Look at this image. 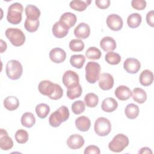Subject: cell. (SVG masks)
I'll use <instances>...</instances> for the list:
<instances>
[{
	"label": "cell",
	"instance_id": "cell-46",
	"mask_svg": "<svg viewBox=\"0 0 154 154\" xmlns=\"http://www.w3.org/2000/svg\"><path fill=\"white\" fill-rule=\"evenodd\" d=\"M139 153H152V151L151 150V149L149 147H142L139 151H138Z\"/></svg>",
	"mask_w": 154,
	"mask_h": 154
},
{
	"label": "cell",
	"instance_id": "cell-26",
	"mask_svg": "<svg viewBox=\"0 0 154 154\" xmlns=\"http://www.w3.org/2000/svg\"><path fill=\"white\" fill-rule=\"evenodd\" d=\"M4 106L8 111H14L19 106V99L13 96H9L4 100Z\"/></svg>",
	"mask_w": 154,
	"mask_h": 154
},
{
	"label": "cell",
	"instance_id": "cell-40",
	"mask_svg": "<svg viewBox=\"0 0 154 154\" xmlns=\"http://www.w3.org/2000/svg\"><path fill=\"white\" fill-rule=\"evenodd\" d=\"M85 109V103L83 101L79 100L74 102L72 105V111L76 115L82 113Z\"/></svg>",
	"mask_w": 154,
	"mask_h": 154
},
{
	"label": "cell",
	"instance_id": "cell-3",
	"mask_svg": "<svg viewBox=\"0 0 154 154\" xmlns=\"http://www.w3.org/2000/svg\"><path fill=\"white\" fill-rule=\"evenodd\" d=\"M5 34L10 43L14 46H21L25 42V35L23 31L19 28H8L6 29Z\"/></svg>",
	"mask_w": 154,
	"mask_h": 154
},
{
	"label": "cell",
	"instance_id": "cell-4",
	"mask_svg": "<svg viewBox=\"0 0 154 154\" xmlns=\"http://www.w3.org/2000/svg\"><path fill=\"white\" fill-rule=\"evenodd\" d=\"M129 138L123 134H118L108 144L109 149L113 152L123 151L129 144Z\"/></svg>",
	"mask_w": 154,
	"mask_h": 154
},
{
	"label": "cell",
	"instance_id": "cell-43",
	"mask_svg": "<svg viewBox=\"0 0 154 154\" xmlns=\"http://www.w3.org/2000/svg\"><path fill=\"white\" fill-rule=\"evenodd\" d=\"M84 153L85 154H99L100 153L99 148L94 145H90L85 147Z\"/></svg>",
	"mask_w": 154,
	"mask_h": 154
},
{
	"label": "cell",
	"instance_id": "cell-39",
	"mask_svg": "<svg viewBox=\"0 0 154 154\" xmlns=\"http://www.w3.org/2000/svg\"><path fill=\"white\" fill-rule=\"evenodd\" d=\"M15 139L18 143L24 144L28 140V133L24 129H19L15 134Z\"/></svg>",
	"mask_w": 154,
	"mask_h": 154
},
{
	"label": "cell",
	"instance_id": "cell-23",
	"mask_svg": "<svg viewBox=\"0 0 154 154\" xmlns=\"http://www.w3.org/2000/svg\"><path fill=\"white\" fill-rule=\"evenodd\" d=\"M76 20V16L75 14L70 12H66L61 16L59 21L64 23L70 29L75 25Z\"/></svg>",
	"mask_w": 154,
	"mask_h": 154
},
{
	"label": "cell",
	"instance_id": "cell-30",
	"mask_svg": "<svg viewBox=\"0 0 154 154\" xmlns=\"http://www.w3.org/2000/svg\"><path fill=\"white\" fill-rule=\"evenodd\" d=\"M139 108L134 103L128 104L125 109V113L126 116L129 119H136L139 114Z\"/></svg>",
	"mask_w": 154,
	"mask_h": 154
},
{
	"label": "cell",
	"instance_id": "cell-5",
	"mask_svg": "<svg viewBox=\"0 0 154 154\" xmlns=\"http://www.w3.org/2000/svg\"><path fill=\"white\" fill-rule=\"evenodd\" d=\"M85 79L90 84H94L98 79L101 71L100 66L94 61L87 63L85 68Z\"/></svg>",
	"mask_w": 154,
	"mask_h": 154
},
{
	"label": "cell",
	"instance_id": "cell-33",
	"mask_svg": "<svg viewBox=\"0 0 154 154\" xmlns=\"http://www.w3.org/2000/svg\"><path fill=\"white\" fill-rule=\"evenodd\" d=\"M35 112L37 116L40 119L46 118L50 112L49 106L46 103H40L35 107Z\"/></svg>",
	"mask_w": 154,
	"mask_h": 154
},
{
	"label": "cell",
	"instance_id": "cell-8",
	"mask_svg": "<svg viewBox=\"0 0 154 154\" xmlns=\"http://www.w3.org/2000/svg\"><path fill=\"white\" fill-rule=\"evenodd\" d=\"M63 83L67 89H72L79 85L78 75L73 70H67L64 72L62 78Z\"/></svg>",
	"mask_w": 154,
	"mask_h": 154
},
{
	"label": "cell",
	"instance_id": "cell-32",
	"mask_svg": "<svg viewBox=\"0 0 154 154\" xmlns=\"http://www.w3.org/2000/svg\"><path fill=\"white\" fill-rule=\"evenodd\" d=\"M84 102L87 106L94 108L99 103V97L96 94L93 93H89L85 96Z\"/></svg>",
	"mask_w": 154,
	"mask_h": 154
},
{
	"label": "cell",
	"instance_id": "cell-14",
	"mask_svg": "<svg viewBox=\"0 0 154 154\" xmlns=\"http://www.w3.org/2000/svg\"><path fill=\"white\" fill-rule=\"evenodd\" d=\"M73 33L76 38L85 39L90 36V28L86 23L81 22L75 28Z\"/></svg>",
	"mask_w": 154,
	"mask_h": 154
},
{
	"label": "cell",
	"instance_id": "cell-44",
	"mask_svg": "<svg viewBox=\"0 0 154 154\" xmlns=\"http://www.w3.org/2000/svg\"><path fill=\"white\" fill-rule=\"evenodd\" d=\"M96 5L100 9H106L108 8L110 5L109 0H96Z\"/></svg>",
	"mask_w": 154,
	"mask_h": 154
},
{
	"label": "cell",
	"instance_id": "cell-36",
	"mask_svg": "<svg viewBox=\"0 0 154 154\" xmlns=\"http://www.w3.org/2000/svg\"><path fill=\"white\" fill-rule=\"evenodd\" d=\"M39 20H32L26 18L24 23V27L25 29L29 32H35L39 27Z\"/></svg>",
	"mask_w": 154,
	"mask_h": 154
},
{
	"label": "cell",
	"instance_id": "cell-29",
	"mask_svg": "<svg viewBox=\"0 0 154 154\" xmlns=\"http://www.w3.org/2000/svg\"><path fill=\"white\" fill-rule=\"evenodd\" d=\"M91 2V1H80V0H74L70 2V7L78 11H83Z\"/></svg>",
	"mask_w": 154,
	"mask_h": 154
},
{
	"label": "cell",
	"instance_id": "cell-22",
	"mask_svg": "<svg viewBox=\"0 0 154 154\" xmlns=\"http://www.w3.org/2000/svg\"><path fill=\"white\" fill-rule=\"evenodd\" d=\"M26 18L32 20H39L41 13L40 10L34 5H27L25 8Z\"/></svg>",
	"mask_w": 154,
	"mask_h": 154
},
{
	"label": "cell",
	"instance_id": "cell-38",
	"mask_svg": "<svg viewBox=\"0 0 154 154\" xmlns=\"http://www.w3.org/2000/svg\"><path fill=\"white\" fill-rule=\"evenodd\" d=\"M82 93V88L81 85L79 84L76 87L72 89H67V96L69 99L73 100L76 98L79 97Z\"/></svg>",
	"mask_w": 154,
	"mask_h": 154
},
{
	"label": "cell",
	"instance_id": "cell-7",
	"mask_svg": "<svg viewBox=\"0 0 154 154\" xmlns=\"http://www.w3.org/2000/svg\"><path fill=\"white\" fill-rule=\"evenodd\" d=\"M94 129L96 134L100 137L108 135L111 131L110 121L105 117H99L94 123Z\"/></svg>",
	"mask_w": 154,
	"mask_h": 154
},
{
	"label": "cell",
	"instance_id": "cell-15",
	"mask_svg": "<svg viewBox=\"0 0 154 154\" xmlns=\"http://www.w3.org/2000/svg\"><path fill=\"white\" fill-rule=\"evenodd\" d=\"M49 56L52 62L55 63H61L66 58V53L61 48H55L50 51Z\"/></svg>",
	"mask_w": 154,
	"mask_h": 154
},
{
	"label": "cell",
	"instance_id": "cell-45",
	"mask_svg": "<svg viewBox=\"0 0 154 154\" xmlns=\"http://www.w3.org/2000/svg\"><path fill=\"white\" fill-rule=\"evenodd\" d=\"M146 22L151 27L154 26V11L151 10L149 11L146 14Z\"/></svg>",
	"mask_w": 154,
	"mask_h": 154
},
{
	"label": "cell",
	"instance_id": "cell-24",
	"mask_svg": "<svg viewBox=\"0 0 154 154\" xmlns=\"http://www.w3.org/2000/svg\"><path fill=\"white\" fill-rule=\"evenodd\" d=\"M139 81L143 86H149L153 81V74L151 70H144L140 75Z\"/></svg>",
	"mask_w": 154,
	"mask_h": 154
},
{
	"label": "cell",
	"instance_id": "cell-12",
	"mask_svg": "<svg viewBox=\"0 0 154 154\" xmlns=\"http://www.w3.org/2000/svg\"><path fill=\"white\" fill-rule=\"evenodd\" d=\"M114 85L113 76L108 73H103L100 75L99 78V86L103 90H109Z\"/></svg>",
	"mask_w": 154,
	"mask_h": 154
},
{
	"label": "cell",
	"instance_id": "cell-34",
	"mask_svg": "<svg viewBox=\"0 0 154 154\" xmlns=\"http://www.w3.org/2000/svg\"><path fill=\"white\" fill-rule=\"evenodd\" d=\"M105 60L106 63L111 65H116L121 61L120 55L114 52H108L105 56Z\"/></svg>",
	"mask_w": 154,
	"mask_h": 154
},
{
	"label": "cell",
	"instance_id": "cell-31",
	"mask_svg": "<svg viewBox=\"0 0 154 154\" xmlns=\"http://www.w3.org/2000/svg\"><path fill=\"white\" fill-rule=\"evenodd\" d=\"M85 61V58L83 55L77 54L73 55L70 57V64L76 68V69H81Z\"/></svg>",
	"mask_w": 154,
	"mask_h": 154
},
{
	"label": "cell",
	"instance_id": "cell-47",
	"mask_svg": "<svg viewBox=\"0 0 154 154\" xmlns=\"http://www.w3.org/2000/svg\"><path fill=\"white\" fill-rule=\"evenodd\" d=\"M7 43L3 41L2 39H1V53H3L5 50L7 49Z\"/></svg>",
	"mask_w": 154,
	"mask_h": 154
},
{
	"label": "cell",
	"instance_id": "cell-13",
	"mask_svg": "<svg viewBox=\"0 0 154 154\" xmlns=\"http://www.w3.org/2000/svg\"><path fill=\"white\" fill-rule=\"evenodd\" d=\"M85 141L82 136L79 134L71 135L66 141L67 146L73 150L79 149L84 144Z\"/></svg>",
	"mask_w": 154,
	"mask_h": 154
},
{
	"label": "cell",
	"instance_id": "cell-37",
	"mask_svg": "<svg viewBox=\"0 0 154 154\" xmlns=\"http://www.w3.org/2000/svg\"><path fill=\"white\" fill-rule=\"evenodd\" d=\"M69 48L73 52H81L84 48V43L80 39H73L69 42Z\"/></svg>",
	"mask_w": 154,
	"mask_h": 154
},
{
	"label": "cell",
	"instance_id": "cell-10",
	"mask_svg": "<svg viewBox=\"0 0 154 154\" xmlns=\"http://www.w3.org/2000/svg\"><path fill=\"white\" fill-rule=\"evenodd\" d=\"M38 90L42 94L50 97L55 91V84L48 80L42 81L38 84Z\"/></svg>",
	"mask_w": 154,
	"mask_h": 154
},
{
	"label": "cell",
	"instance_id": "cell-21",
	"mask_svg": "<svg viewBox=\"0 0 154 154\" xmlns=\"http://www.w3.org/2000/svg\"><path fill=\"white\" fill-rule=\"evenodd\" d=\"M75 126L79 131L86 132L91 126V122L87 117L80 116L75 120Z\"/></svg>",
	"mask_w": 154,
	"mask_h": 154
},
{
	"label": "cell",
	"instance_id": "cell-17",
	"mask_svg": "<svg viewBox=\"0 0 154 154\" xmlns=\"http://www.w3.org/2000/svg\"><path fill=\"white\" fill-rule=\"evenodd\" d=\"M13 147V141L8 135L7 132L1 129L0 135V147L2 150H8Z\"/></svg>",
	"mask_w": 154,
	"mask_h": 154
},
{
	"label": "cell",
	"instance_id": "cell-42",
	"mask_svg": "<svg viewBox=\"0 0 154 154\" xmlns=\"http://www.w3.org/2000/svg\"><path fill=\"white\" fill-rule=\"evenodd\" d=\"M63 95V90L61 87L58 84H55V90L53 94L49 97L52 100H58L62 97Z\"/></svg>",
	"mask_w": 154,
	"mask_h": 154
},
{
	"label": "cell",
	"instance_id": "cell-19",
	"mask_svg": "<svg viewBox=\"0 0 154 154\" xmlns=\"http://www.w3.org/2000/svg\"><path fill=\"white\" fill-rule=\"evenodd\" d=\"M114 94L120 100H126L132 97V91L127 86L120 85L116 89Z\"/></svg>",
	"mask_w": 154,
	"mask_h": 154
},
{
	"label": "cell",
	"instance_id": "cell-6",
	"mask_svg": "<svg viewBox=\"0 0 154 154\" xmlns=\"http://www.w3.org/2000/svg\"><path fill=\"white\" fill-rule=\"evenodd\" d=\"M5 72L7 76L10 79L12 80H16L19 79L22 76L23 67L19 61L11 60L7 63Z\"/></svg>",
	"mask_w": 154,
	"mask_h": 154
},
{
	"label": "cell",
	"instance_id": "cell-25",
	"mask_svg": "<svg viewBox=\"0 0 154 154\" xmlns=\"http://www.w3.org/2000/svg\"><path fill=\"white\" fill-rule=\"evenodd\" d=\"M132 97L135 102L138 103H143L147 99V94L143 89L137 87L133 89L132 91Z\"/></svg>",
	"mask_w": 154,
	"mask_h": 154
},
{
	"label": "cell",
	"instance_id": "cell-9",
	"mask_svg": "<svg viewBox=\"0 0 154 154\" xmlns=\"http://www.w3.org/2000/svg\"><path fill=\"white\" fill-rule=\"evenodd\" d=\"M106 24L108 27L112 31H120L123 25L122 18L116 14H111L106 18Z\"/></svg>",
	"mask_w": 154,
	"mask_h": 154
},
{
	"label": "cell",
	"instance_id": "cell-1",
	"mask_svg": "<svg viewBox=\"0 0 154 154\" xmlns=\"http://www.w3.org/2000/svg\"><path fill=\"white\" fill-rule=\"evenodd\" d=\"M70 116L67 107L63 105L52 112L49 118V125L54 128L60 126L62 122H64L69 119Z\"/></svg>",
	"mask_w": 154,
	"mask_h": 154
},
{
	"label": "cell",
	"instance_id": "cell-16",
	"mask_svg": "<svg viewBox=\"0 0 154 154\" xmlns=\"http://www.w3.org/2000/svg\"><path fill=\"white\" fill-rule=\"evenodd\" d=\"M69 28L60 21L56 22L52 26L53 35L58 38L66 37L69 32Z\"/></svg>",
	"mask_w": 154,
	"mask_h": 154
},
{
	"label": "cell",
	"instance_id": "cell-35",
	"mask_svg": "<svg viewBox=\"0 0 154 154\" xmlns=\"http://www.w3.org/2000/svg\"><path fill=\"white\" fill-rule=\"evenodd\" d=\"M102 55L100 51L94 46H91L88 48L85 52V56L89 60H99Z\"/></svg>",
	"mask_w": 154,
	"mask_h": 154
},
{
	"label": "cell",
	"instance_id": "cell-11",
	"mask_svg": "<svg viewBox=\"0 0 154 154\" xmlns=\"http://www.w3.org/2000/svg\"><path fill=\"white\" fill-rule=\"evenodd\" d=\"M141 67L140 62L136 58H128L123 63L124 69L129 73L135 74L137 73Z\"/></svg>",
	"mask_w": 154,
	"mask_h": 154
},
{
	"label": "cell",
	"instance_id": "cell-20",
	"mask_svg": "<svg viewBox=\"0 0 154 154\" xmlns=\"http://www.w3.org/2000/svg\"><path fill=\"white\" fill-rule=\"evenodd\" d=\"M118 107L117 102L112 97H107L103 100L101 105L102 109L107 112L114 111Z\"/></svg>",
	"mask_w": 154,
	"mask_h": 154
},
{
	"label": "cell",
	"instance_id": "cell-18",
	"mask_svg": "<svg viewBox=\"0 0 154 154\" xmlns=\"http://www.w3.org/2000/svg\"><path fill=\"white\" fill-rule=\"evenodd\" d=\"M100 46L104 51L112 52L116 49L117 45L112 37L106 36L103 37L100 41Z\"/></svg>",
	"mask_w": 154,
	"mask_h": 154
},
{
	"label": "cell",
	"instance_id": "cell-2",
	"mask_svg": "<svg viewBox=\"0 0 154 154\" xmlns=\"http://www.w3.org/2000/svg\"><path fill=\"white\" fill-rule=\"evenodd\" d=\"M23 7L20 3L14 2L11 4L8 8L7 19V21L13 25L20 23L22 19Z\"/></svg>",
	"mask_w": 154,
	"mask_h": 154
},
{
	"label": "cell",
	"instance_id": "cell-28",
	"mask_svg": "<svg viewBox=\"0 0 154 154\" xmlns=\"http://www.w3.org/2000/svg\"><path fill=\"white\" fill-rule=\"evenodd\" d=\"M142 21L141 16L137 13H134L131 14L127 19V23L129 28H136L140 26Z\"/></svg>",
	"mask_w": 154,
	"mask_h": 154
},
{
	"label": "cell",
	"instance_id": "cell-41",
	"mask_svg": "<svg viewBox=\"0 0 154 154\" xmlns=\"http://www.w3.org/2000/svg\"><path fill=\"white\" fill-rule=\"evenodd\" d=\"M133 8L137 10H143L146 7V1L144 0H133L131 1Z\"/></svg>",
	"mask_w": 154,
	"mask_h": 154
},
{
	"label": "cell",
	"instance_id": "cell-27",
	"mask_svg": "<svg viewBox=\"0 0 154 154\" xmlns=\"http://www.w3.org/2000/svg\"><path fill=\"white\" fill-rule=\"evenodd\" d=\"M20 122L22 126L28 128H30L35 125V118L32 113L26 112L22 116Z\"/></svg>",
	"mask_w": 154,
	"mask_h": 154
}]
</instances>
